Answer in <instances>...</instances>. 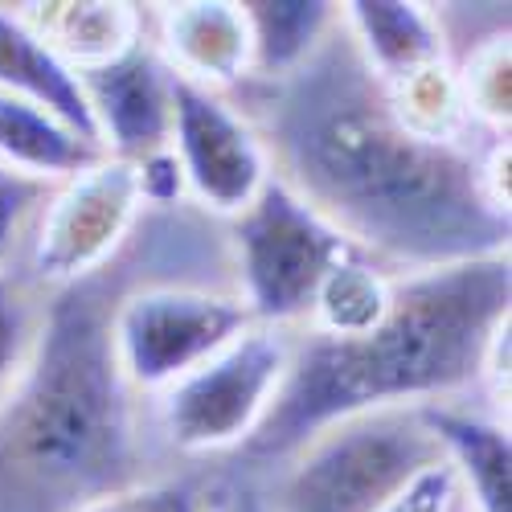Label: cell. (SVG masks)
<instances>
[{
	"label": "cell",
	"mask_w": 512,
	"mask_h": 512,
	"mask_svg": "<svg viewBox=\"0 0 512 512\" xmlns=\"http://www.w3.org/2000/svg\"><path fill=\"white\" fill-rule=\"evenodd\" d=\"M46 291H37L21 267L0 271V402H5L25 373V361L33 353V340L46 312Z\"/></svg>",
	"instance_id": "21"
},
{
	"label": "cell",
	"mask_w": 512,
	"mask_h": 512,
	"mask_svg": "<svg viewBox=\"0 0 512 512\" xmlns=\"http://www.w3.org/2000/svg\"><path fill=\"white\" fill-rule=\"evenodd\" d=\"M87 91L103 152L115 160H148L173 136V70L152 46V25L123 58L78 74Z\"/></svg>",
	"instance_id": "10"
},
{
	"label": "cell",
	"mask_w": 512,
	"mask_h": 512,
	"mask_svg": "<svg viewBox=\"0 0 512 512\" xmlns=\"http://www.w3.org/2000/svg\"><path fill=\"white\" fill-rule=\"evenodd\" d=\"M213 500H218V463H181L164 476L95 500L82 512H213Z\"/></svg>",
	"instance_id": "20"
},
{
	"label": "cell",
	"mask_w": 512,
	"mask_h": 512,
	"mask_svg": "<svg viewBox=\"0 0 512 512\" xmlns=\"http://www.w3.org/2000/svg\"><path fill=\"white\" fill-rule=\"evenodd\" d=\"M394 283H398V271L381 267L365 250H357L340 267H332V275L316 291L308 324L295 332H316V336H336V340L361 336L373 324H381V316L390 312Z\"/></svg>",
	"instance_id": "17"
},
{
	"label": "cell",
	"mask_w": 512,
	"mask_h": 512,
	"mask_svg": "<svg viewBox=\"0 0 512 512\" xmlns=\"http://www.w3.org/2000/svg\"><path fill=\"white\" fill-rule=\"evenodd\" d=\"M17 17L74 66L78 74L123 58L148 37V5L123 0H50V5H13Z\"/></svg>",
	"instance_id": "13"
},
{
	"label": "cell",
	"mask_w": 512,
	"mask_h": 512,
	"mask_svg": "<svg viewBox=\"0 0 512 512\" xmlns=\"http://www.w3.org/2000/svg\"><path fill=\"white\" fill-rule=\"evenodd\" d=\"M246 328H254V316L234 287L144 283L127 291L115 308L111 340L132 390L156 398L213 353H222Z\"/></svg>",
	"instance_id": "7"
},
{
	"label": "cell",
	"mask_w": 512,
	"mask_h": 512,
	"mask_svg": "<svg viewBox=\"0 0 512 512\" xmlns=\"http://www.w3.org/2000/svg\"><path fill=\"white\" fill-rule=\"evenodd\" d=\"M455 476L447 459H439L435 467H426L422 476H414L390 504H381L377 512H451V500H455Z\"/></svg>",
	"instance_id": "23"
},
{
	"label": "cell",
	"mask_w": 512,
	"mask_h": 512,
	"mask_svg": "<svg viewBox=\"0 0 512 512\" xmlns=\"http://www.w3.org/2000/svg\"><path fill=\"white\" fill-rule=\"evenodd\" d=\"M185 197L213 222H234L267 189L271 156L250 119L218 91L193 87L173 74V136H168Z\"/></svg>",
	"instance_id": "9"
},
{
	"label": "cell",
	"mask_w": 512,
	"mask_h": 512,
	"mask_svg": "<svg viewBox=\"0 0 512 512\" xmlns=\"http://www.w3.org/2000/svg\"><path fill=\"white\" fill-rule=\"evenodd\" d=\"M426 431L435 435L459 496L472 512H512V443L508 422L480 402L422 406Z\"/></svg>",
	"instance_id": "12"
},
{
	"label": "cell",
	"mask_w": 512,
	"mask_h": 512,
	"mask_svg": "<svg viewBox=\"0 0 512 512\" xmlns=\"http://www.w3.org/2000/svg\"><path fill=\"white\" fill-rule=\"evenodd\" d=\"M107 152L82 140L50 111L0 91V164L33 185H66L95 168Z\"/></svg>",
	"instance_id": "16"
},
{
	"label": "cell",
	"mask_w": 512,
	"mask_h": 512,
	"mask_svg": "<svg viewBox=\"0 0 512 512\" xmlns=\"http://www.w3.org/2000/svg\"><path fill=\"white\" fill-rule=\"evenodd\" d=\"M508 62H512V46H508V33H500L451 66L467 119L488 136H508V115H512Z\"/></svg>",
	"instance_id": "19"
},
{
	"label": "cell",
	"mask_w": 512,
	"mask_h": 512,
	"mask_svg": "<svg viewBox=\"0 0 512 512\" xmlns=\"http://www.w3.org/2000/svg\"><path fill=\"white\" fill-rule=\"evenodd\" d=\"M152 46L181 82L230 95L254 70V41L242 5L230 0H181L148 5Z\"/></svg>",
	"instance_id": "11"
},
{
	"label": "cell",
	"mask_w": 512,
	"mask_h": 512,
	"mask_svg": "<svg viewBox=\"0 0 512 512\" xmlns=\"http://www.w3.org/2000/svg\"><path fill=\"white\" fill-rule=\"evenodd\" d=\"M213 512H271V508H267L263 484L250 472L218 463V500H213Z\"/></svg>",
	"instance_id": "24"
},
{
	"label": "cell",
	"mask_w": 512,
	"mask_h": 512,
	"mask_svg": "<svg viewBox=\"0 0 512 512\" xmlns=\"http://www.w3.org/2000/svg\"><path fill=\"white\" fill-rule=\"evenodd\" d=\"M0 91L50 111L70 132L103 148L78 70L66 66L46 41L17 17L13 5H0Z\"/></svg>",
	"instance_id": "14"
},
{
	"label": "cell",
	"mask_w": 512,
	"mask_h": 512,
	"mask_svg": "<svg viewBox=\"0 0 512 512\" xmlns=\"http://www.w3.org/2000/svg\"><path fill=\"white\" fill-rule=\"evenodd\" d=\"M144 213L140 168L132 160L103 156L87 173L50 189L17 267L37 291L54 295L103 271L136 234Z\"/></svg>",
	"instance_id": "8"
},
{
	"label": "cell",
	"mask_w": 512,
	"mask_h": 512,
	"mask_svg": "<svg viewBox=\"0 0 512 512\" xmlns=\"http://www.w3.org/2000/svg\"><path fill=\"white\" fill-rule=\"evenodd\" d=\"M291 328L254 324L222 353L152 398V426L173 463L238 455L271 414L291 365Z\"/></svg>",
	"instance_id": "5"
},
{
	"label": "cell",
	"mask_w": 512,
	"mask_h": 512,
	"mask_svg": "<svg viewBox=\"0 0 512 512\" xmlns=\"http://www.w3.org/2000/svg\"><path fill=\"white\" fill-rule=\"evenodd\" d=\"M508 312V254L398 275L390 312L369 332H295L271 414L222 463L263 476L324 426L369 410L480 402L508 422Z\"/></svg>",
	"instance_id": "3"
},
{
	"label": "cell",
	"mask_w": 512,
	"mask_h": 512,
	"mask_svg": "<svg viewBox=\"0 0 512 512\" xmlns=\"http://www.w3.org/2000/svg\"><path fill=\"white\" fill-rule=\"evenodd\" d=\"M271 173L357 250L398 275L500 259L512 242L508 140L431 144L394 115L340 17L283 78L226 95Z\"/></svg>",
	"instance_id": "1"
},
{
	"label": "cell",
	"mask_w": 512,
	"mask_h": 512,
	"mask_svg": "<svg viewBox=\"0 0 512 512\" xmlns=\"http://www.w3.org/2000/svg\"><path fill=\"white\" fill-rule=\"evenodd\" d=\"M234 291L254 324L304 328L320 283L357 254V246L304 205L283 181H267L234 222H226Z\"/></svg>",
	"instance_id": "6"
},
{
	"label": "cell",
	"mask_w": 512,
	"mask_h": 512,
	"mask_svg": "<svg viewBox=\"0 0 512 512\" xmlns=\"http://www.w3.org/2000/svg\"><path fill=\"white\" fill-rule=\"evenodd\" d=\"M451 512H472V508H467V500L455 492V500H451Z\"/></svg>",
	"instance_id": "25"
},
{
	"label": "cell",
	"mask_w": 512,
	"mask_h": 512,
	"mask_svg": "<svg viewBox=\"0 0 512 512\" xmlns=\"http://www.w3.org/2000/svg\"><path fill=\"white\" fill-rule=\"evenodd\" d=\"M144 283L234 287L226 226L197 205L148 209L115 259L54 291L25 373L0 402V512H82L173 472L152 398L115 361V308Z\"/></svg>",
	"instance_id": "2"
},
{
	"label": "cell",
	"mask_w": 512,
	"mask_h": 512,
	"mask_svg": "<svg viewBox=\"0 0 512 512\" xmlns=\"http://www.w3.org/2000/svg\"><path fill=\"white\" fill-rule=\"evenodd\" d=\"M340 17L381 87H398V82L447 62L431 5L357 0V5H340Z\"/></svg>",
	"instance_id": "15"
},
{
	"label": "cell",
	"mask_w": 512,
	"mask_h": 512,
	"mask_svg": "<svg viewBox=\"0 0 512 512\" xmlns=\"http://www.w3.org/2000/svg\"><path fill=\"white\" fill-rule=\"evenodd\" d=\"M242 9L254 41V82H271L295 70L336 21V5L324 0H246Z\"/></svg>",
	"instance_id": "18"
},
{
	"label": "cell",
	"mask_w": 512,
	"mask_h": 512,
	"mask_svg": "<svg viewBox=\"0 0 512 512\" xmlns=\"http://www.w3.org/2000/svg\"><path fill=\"white\" fill-rule=\"evenodd\" d=\"M439 459L422 410H369L324 426L254 480L271 512H377Z\"/></svg>",
	"instance_id": "4"
},
{
	"label": "cell",
	"mask_w": 512,
	"mask_h": 512,
	"mask_svg": "<svg viewBox=\"0 0 512 512\" xmlns=\"http://www.w3.org/2000/svg\"><path fill=\"white\" fill-rule=\"evenodd\" d=\"M50 197V185H33L0 164V271L21 263L25 238L37 222L41 205Z\"/></svg>",
	"instance_id": "22"
}]
</instances>
